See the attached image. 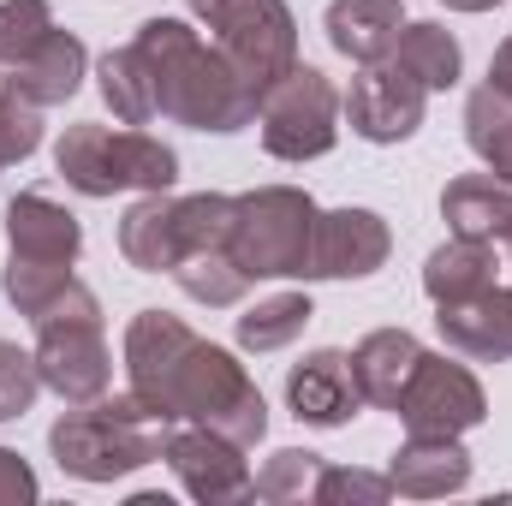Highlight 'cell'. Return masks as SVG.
I'll use <instances>...</instances> for the list:
<instances>
[{
	"label": "cell",
	"instance_id": "obj_1",
	"mask_svg": "<svg viewBox=\"0 0 512 506\" xmlns=\"http://www.w3.org/2000/svg\"><path fill=\"white\" fill-rule=\"evenodd\" d=\"M131 48L155 78L161 120L191 131H245L256 120V96L233 72V60L215 42H203L185 18H143Z\"/></svg>",
	"mask_w": 512,
	"mask_h": 506
},
{
	"label": "cell",
	"instance_id": "obj_2",
	"mask_svg": "<svg viewBox=\"0 0 512 506\" xmlns=\"http://www.w3.org/2000/svg\"><path fill=\"white\" fill-rule=\"evenodd\" d=\"M161 441H167V423H155L143 411L137 393H120V399H90V405H72L54 429H48V453L66 477L78 483H114V477H131L143 465L161 459Z\"/></svg>",
	"mask_w": 512,
	"mask_h": 506
},
{
	"label": "cell",
	"instance_id": "obj_3",
	"mask_svg": "<svg viewBox=\"0 0 512 506\" xmlns=\"http://www.w3.org/2000/svg\"><path fill=\"white\" fill-rule=\"evenodd\" d=\"M161 423H197V429H215V435H227V441H239V447L251 453L256 441L268 435V405H262V393H256L251 370H245L233 352L197 340V346L179 358V370L167 376Z\"/></svg>",
	"mask_w": 512,
	"mask_h": 506
},
{
	"label": "cell",
	"instance_id": "obj_4",
	"mask_svg": "<svg viewBox=\"0 0 512 506\" xmlns=\"http://www.w3.org/2000/svg\"><path fill=\"white\" fill-rule=\"evenodd\" d=\"M54 167L78 197H114V191H173L179 179V155L149 137V131H114L96 120L60 131L54 143Z\"/></svg>",
	"mask_w": 512,
	"mask_h": 506
},
{
	"label": "cell",
	"instance_id": "obj_5",
	"mask_svg": "<svg viewBox=\"0 0 512 506\" xmlns=\"http://www.w3.org/2000/svg\"><path fill=\"white\" fill-rule=\"evenodd\" d=\"M227 233H233V197H221V191H197V197L143 191L120 221V251L143 274H173L185 256L227 251Z\"/></svg>",
	"mask_w": 512,
	"mask_h": 506
},
{
	"label": "cell",
	"instance_id": "obj_6",
	"mask_svg": "<svg viewBox=\"0 0 512 506\" xmlns=\"http://www.w3.org/2000/svg\"><path fill=\"white\" fill-rule=\"evenodd\" d=\"M36 370H42V387H54L66 405H90L108 393L114 358L102 340V304L84 280H72L36 316Z\"/></svg>",
	"mask_w": 512,
	"mask_h": 506
},
{
	"label": "cell",
	"instance_id": "obj_7",
	"mask_svg": "<svg viewBox=\"0 0 512 506\" xmlns=\"http://www.w3.org/2000/svg\"><path fill=\"white\" fill-rule=\"evenodd\" d=\"M310 233H316V203L298 185H262V191L233 197L227 251L251 280H304Z\"/></svg>",
	"mask_w": 512,
	"mask_h": 506
},
{
	"label": "cell",
	"instance_id": "obj_8",
	"mask_svg": "<svg viewBox=\"0 0 512 506\" xmlns=\"http://www.w3.org/2000/svg\"><path fill=\"white\" fill-rule=\"evenodd\" d=\"M191 12L215 30V48L233 60L256 102L298 66V18L286 0H191Z\"/></svg>",
	"mask_w": 512,
	"mask_h": 506
},
{
	"label": "cell",
	"instance_id": "obj_9",
	"mask_svg": "<svg viewBox=\"0 0 512 506\" xmlns=\"http://www.w3.org/2000/svg\"><path fill=\"white\" fill-rule=\"evenodd\" d=\"M262 149L274 161H316L340 143V90L316 66H292L280 84L262 90L256 102Z\"/></svg>",
	"mask_w": 512,
	"mask_h": 506
},
{
	"label": "cell",
	"instance_id": "obj_10",
	"mask_svg": "<svg viewBox=\"0 0 512 506\" xmlns=\"http://www.w3.org/2000/svg\"><path fill=\"white\" fill-rule=\"evenodd\" d=\"M393 417L411 435H471L489 417V393L465 364L423 352L411 381H405V393H399V405H393Z\"/></svg>",
	"mask_w": 512,
	"mask_h": 506
},
{
	"label": "cell",
	"instance_id": "obj_11",
	"mask_svg": "<svg viewBox=\"0 0 512 506\" xmlns=\"http://www.w3.org/2000/svg\"><path fill=\"white\" fill-rule=\"evenodd\" d=\"M161 459L173 465L179 489L203 506H227L251 495V465H245V447L215 435V429H197V423H167V441H161Z\"/></svg>",
	"mask_w": 512,
	"mask_h": 506
},
{
	"label": "cell",
	"instance_id": "obj_12",
	"mask_svg": "<svg viewBox=\"0 0 512 506\" xmlns=\"http://www.w3.org/2000/svg\"><path fill=\"white\" fill-rule=\"evenodd\" d=\"M423 102H429V90L405 66L376 60V66H364L352 78V90L340 96V114L352 120V131L364 143H405L411 131L423 126Z\"/></svg>",
	"mask_w": 512,
	"mask_h": 506
},
{
	"label": "cell",
	"instance_id": "obj_13",
	"mask_svg": "<svg viewBox=\"0 0 512 506\" xmlns=\"http://www.w3.org/2000/svg\"><path fill=\"white\" fill-rule=\"evenodd\" d=\"M393 251V233L376 209H316V233H310V268L304 280H364L376 274Z\"/></svg>",
	"mask_w": 512,
	"mask_h": 506
},
{
	"label": "cell",
	"instance_id": "obj_14",
	"mask_svg": "<svg viewBox=\"0 0 512 506\" xmlns=\"http://www.w3.org/2000/svg\"><path fill=\"white\" fill-rule=\"evenodd\" d=\"M286 411L310 429H346L358 411H364V393L352 376V352H310L304 364L286 370Z\"/></svg>",
	"mask_w": 512,
	"mask_h": 506
},
{
	"label": "cell",
	"instance_id": "obj_15",
	"mask_svg": "<svg viewBox=\"0 0 512 506\" xmlns=\"http://www.w3.org/2000/svg\"><path fill=\"white\" fill-rule=\"evenodd\" d=\"M197 346V334L173 316V310H137L126 328V376L131 393L143 399V411L161 423V393H167V376L179 370V358Z\"/></svg>",
	"mask_w": 512,
	"mask_h": 506
},
{
	"label": "cell",
	"instance_id": "obj_16",
	"mask_svg": "<svg viewBox=\"0 0 512 506\" xmlns=\"http://www.w3.org/2000/svg\"><path fill=\"white\" fill-rule=\"evenodd\" d=\"M447 352L477 358V364H507L512 358V286H489L465 304H441L435 316Z\"/></svg>",
	"mask_w": 512,
	"mask_h": 506
},
{
	"label": "cell",
	"instance_id": "obj_17",
	"mask_svg": "<svg viewBox=\"0 0 512 506\" xmlns=\"http://www.w3.org/2000/svg\"><path fill=\"white\" fill-rule=\"evenodd\" d=\"M6 245L12 256H30V262H78L84 251V227L72 209H60L48 191H18L6 203Z\"/></svg>",
	"mask_w": 512,
	"mask_h": 506
},
{
	"label": "cell",
	"instance_id": "obj_18",
	"mask_svg": "<svg viewBox=\"0 0 512 506\" xmlns=\"http://www.w3.org/2000/svg\"><path fill=\"white\" fill-rule=\"evenodd\" d=\"M387 483H393V495H405V501L459 495V489L471 483V453L459 447V435H411V441L393 453Z\"/></svg>",
	"mask_w": 512,
	"mask_h": 506
},
{
	"label": "cell",
	"instance_id": "obj_19",
	"mask_svg": "<svg viewBox=\"0 0 512 506\" xmlns=\"http://www.w3.org/2000/svg\"><path fill=\"white\" fill-rule=\"evenodd\" d=\"M441 215L453 227V239H477V245H495L512 233V185L495 173H459L447 191H441Z\"/></svg>",
	"mask_w": 512,
	"mask_h": 506
},
{
	"label": "cell",
	"instance_id": "obj_20",
	"mask_svg": "<svg viewBox=\"0 0 512 506\" xmlns=\"http://www.w3.org/2000/svg\"><path fill=\"white\" fill-rule=\"evenodd\" d=\"M322 30H328V42H334L346 60L376 66V60L393 54V42H399V30H405V6H399V0H334L328 18H322Z\"/></svg>",
	"mask_w": 512,
	"mask_h": 506
},
{
	"label": "cell",
	"instance_id": "obj_21",
	"mask_svg": "<svg viewBox=\"0 0 512 506\" xmlns=\"http://www.w3.org/2000/svg\"><path fill=\"white\" fill-rule=\"evenodd\" d=\"M417 358H423V346H417V334H405V328H376V334H364L358 352H352V376H358L364 405L393 411L399 393H405V381H411V370H417Z\"/></svg>",
	"mask_w": 512,
	"mask_h": 506
},
{
	"label": "cell",
	"instance_id": "obj_22",
	"mask_svg": "<svg viewBox=\"0 0 512 506\" xmlns=\"http://www.w3.org/2000/svg\"><path fill=\"white\" fill-rule=\"evenodd\" d=\"M84 66H90V54H84V42L72 36V30H48V42L24 60V66H12V84L36 102V108H60V102H72L78 96V84H84Z\"/></svg>",
	"mask_w": 512,
	"mask_h": 506
},
{
	"label": "cell",
	"instance_id": "obj_23",
	"mask_svg": "<svg viewBox=\"0 0 512 506\" xmlns=\"http://www.w3.org/2000/svg\"><path fill=\"white\" fill-rule=\"evenodd\" d=\"M495 286V245H477V239H447L441 251H429L423 262V292L429 304H465L477 292Z\"/></svg>",
	"mask_w": 512,
	"mask_h": 506
},
{
	"label": "cell",
	"instance_id": "obj_24",
	"mask_svg": "<svg viewBox=\"0 0 512 506\" xmlns=\"http://www.w3.org/2000/svg\"><path fill=\"white\" fill-rule=\"evenodd\" d=\"M387 60H393V66H405L423 90H453V84H459V72H465V54H459L453 30H441V24H429V18H423V24H405Z\"/></svg>",
	"mask_w": 512,
	"mask_h": 506
},
{
	"label": "cell",
	"instance_id": "obj_25",
	"mask_svg": "<svg viewBox=\"0 0 512 506\" xmlns=\"http://www.w3.org/2000/svg\"><path fill=\"white\" fill-rule=\"evenodd\" d=\"M96 84H102V102L114 108L120 126H149V120H161V108H155V78H149V66H143V54H137L131 42L102 54Z\"/></svg>",
	"mask_w": 512,
	"mask_h": 506
},
{
	"label": "cell",
	"instance_id": "obj_26",
	"mask_svg": "<svg viewBox=\"0 0 512 506\" xmlns=\"http://www.w3.org/2000/svg\"><path fill=\"white\" fill-rule=\"evenodd\" d=\"M310 298L304 292H274V298H256L251 310L239 316V346L245 352H286L304 328H310Z\"/></svg>",
	"mask_w": 512,
	"mask_h": 506
},
{
	"label": "cell",
	"instance_id": "obj_27",
	"mask_svg": "<svg viewBox=\"0 0 512 506\" xmlns=\"http://www.w3.org/2000/svg\"><path fill=\"white\" fill-rule=\"evenodd\" d=\"M465 137H471L477 161H483L495 179L512 185V102L507 96H495L489 84L471 90V102H465Z\"/></svg>",
	"mask_w": 512,
	"mask_h": 506
},
{
	"label": "cell",
	"instance_id": "obj_28",
	"mask_svg": "<svg viewBox=\"0 0 512 506\" xmlns=\"http://www.w3.org/2000/svg\"><path fill=\"white\" fill-rule=\"evenodd\" d=\"M173 280H179V292H185V298H197V304H209V310H233V304L251 292V274L233 262V251L185 256V262L173 268Z\"/></svg>",
	"mask_w": 512,
	"mask_h": 506
},
{
	"label": "cell",
	"instance_id": "obj_29",
	"mask_svg": "<svg viewBox=\"0 0 512 506\" xmlns=\"http://www.w3.org/2000/svg\"><path fill=\"white\" fill-rule=\"evenodd\" d=\"M316 483H322V453L280 447L251 477V495L256 501H274V506H292V501H316Z\"/></svg>",
	"mask_w": 512,
	"mask_h": 506
},
{
	"label": "cell",
	"instance_id": "obj_30",
	"mask_svg": "<svg viewBox=\"0 0 512 506\" xmlns=\"http://www.w3.org/2000/svg\"><path fill=\"white\" fill-rule=\"evenodd\" d=\"M78 274L66 268V262H30V256H6V274H0V292L18 304V316H42L66 286H72Z\"/></svg>",
	"mask_w": 512,
	"mask_h": 506
},
{
	"label": "cell",
	"instance_id": "obj_31",
	"mask_svg": "<svg viewBox=\"0 0 512 506\" xmlns=\"http://www.w3.org/2000/svg\"><path fill=\"white\" fill-rule=\"evenodd\" d=\"M54 30V12L48 0H0V72L24 66Z\"/></svg>",
	"mask_w": 512,
	"mask_h": 506
},
{
	"label": "cell",
	"instance_id": "obj_32",
	"mask_svg": "<svg viewBox=\"0 0 512 506\" xmlns=\"http://www.w3.org/2000/svg\"><path fill=\"white\" fill-rule=\"evenodd\" d=\"M42 149V108L12 84V72L0 78V173L12 167V161H24V155H36Z\"/></svg>",
	"mask_w": 512,
	"mask_h": 506
},
{
	"label": "cell",
	"instance_id": "obj_33",
	"mask_svg": "<svg viewBox=\"0 0 512 506\" xmlns=\"http://www.w3.org/2000/svg\"><path fill=\"white\" fill-rule=\"evenodd\" d=\"M36 393H42V370H36V352H24V346L0 340V423L24 417V411L36 405Z\"/></svg>",
	"mask_w": 512,
	"mask_h": 506
},
{
	"label": "cell",
	"instance_id": "obj_34",
	"mask_svg": "<svg viewBox=\"0 0 512 506\" xmlns=\"http://www.w3.org/2000/svg\"><path fill=\"white\" fill-rule=\"evenodd\" d=\"M393 483L376 477V471H346V465H322V483H316V501L334 506V501H387Z\"/></svg>",
	"mask_w": 512,
	"mask_h": 506
},
{
	"label": "cell",
	"instance_id": "obj_35",
	"mask_svg": "<svg viewBox=\"0 0 512 506\" xmlns=\"http://www.w3.org/2000/svg\"><path fill=\"white\" fill-rule=\"evenodd\" d=\"M24 501H36V471L12 447H0V506H24Z\"/></svg>",
	"mask_w": 512,
	"mask_h": 506
},
{
	"label": "cell",
	"instance_id": "obj_36",
	"mask_svg": "<svg viewBox=\"0 0 512 506\" xmlns=\"http://www.w3.org/2000/svg\"><path fill=\"white\" fill-rule=\"evenodd\" d=\"M489 90L512 102V36L501 42V48H495V60H489Z\"/></svg>",
	"mask_w": 512,
	"mask_h": 506
},
{
	"label": "cell",
	"instance_id": "obj_37",
	"mask_svg": "<svg viewBox=\"0 0 512 506\" xmlns=\"http://www.w3.org/2000/svg\"><path fill=\"white\" fill-rule=\"evenodd\" d=\"M441 6H453V12H489V6H501V0H441Z\"/></svg>",
	"mask_w": 512,
	"mask_h": 506
},
{
	"label": "cell",
	"instance_id": "obj_38",
	"mask_svg": "<svg viewBox=\"0 0 512 506\" xmlns=\"http://www.w3.org/2000/svg\"><path fill=\"white\" fill-rule=\"evenodd\" d=\"M507 251H512V233H507Z\"/></svg>",
	"mask_w": 512,
	"mask_h": 506
}]
</instances>
